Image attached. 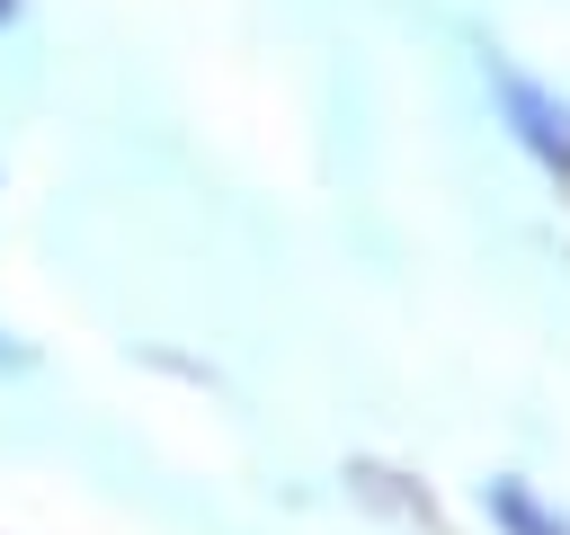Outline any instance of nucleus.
<instances>
[{"label": "nucleus", "instance_id": "1", "mask_svg": "<svg viewBox=\"0 0 570 535\" xmlns=\"http://www.w3.org/2000/svg\"><path fill=\"white\" fill-rule=\"evenodd\" d=\"M490 98L508 107V134L543 160V169H561L570 178V98H552L534 71H517L508 54H490Z\"/></svg>", "mask_w": 570, "mask_h": 535}, {"label": "nucleus", "instance_id": "2", "mask_svg": "<svg viewBox=\"0 0 570 535\" xmlns=\"http://www.w3.org/2000/svg\"><path fill=\"white\" fill-rule=\"evenodd\" d=\"M490 517H499L508 535H570V526H552V517L534 508V490H525V481H490Z\"/></svg>", "mask_w": 570, "mask_h": 535}, {"label": "nucleus", "instance_id": "3", "mask_svg": "<svg viewBox=\"0 0 570 535\" xmlns=\"http://www.w3.org/2000/svg\"><path fill=\"white\" fill-rule=\"evenodd\" d=\"M0 366H27V348H18V339H0Z\"/></svg>", "mask_w": 570, "mask_h": 535}, {"label": "nucleus", "instance_id": "4", "mask_svg": "<svg viewBox=\"0 0 570 535\" xmlns=\"http://www.w3.org/2000/svg\"><path fill=\"white\" fill-rule=\"evenodd\" d=\"M9 9H18V0H0V27H9Z\"/></svg>", "mask_w": 570, "mask_h": 535}]
</instances>
